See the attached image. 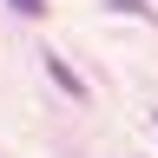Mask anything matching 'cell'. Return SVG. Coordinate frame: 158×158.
Segmentation results:
<instances>
[{"label": "cell", "instance_id": "6da1fadb", "mask_svg": "<svg viewBox=\"0 0 158 158\" xmlns=\"http://www.w3.org/2000/svg\"><path fill=\"white\" fill-rule=\"evenodd\" d=\"M46 79H53V86L66 92V99H86V79H79V73H73V66H66L59 53H46Z\"/></svg>", "mask_w": 158, "mask_h": 158}, {"label": "cell", "instance_id": "7a4b0ae2", "mask_svg": "<svg viewBox=\"0 0 158 158\" xmlns=\"http://www.w3.org/2000/svg\"><path fill=\"white\" fill-rule=\"evenodd\" d=\"M112 7H118V13H138V20H152V7H145V0H112Z\"/></svg>", "mask_w": 158, "mask_h": 158}, {"label": "cell", "instance_id": "3957f363", "mask_svg": "<svg viewBox=\"0 0 158 158\" xmlns=\"http://www.w3.org/2000/svg\"><path fill=\"white\" fill-rule=\"evenodd\" d=\"M13 7H20V13H46V0H13Z\"/></svg>", "mask_w": 158, "mask_h": 158}]
</instances>
